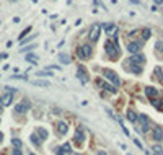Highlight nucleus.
<instances>
[{
    "label": "nucleus",
    "mask_w": 163,
    "mask_h": 155,
    "mask_svg": "<svg viewBox=\"0 0 163 155\" xmlns=\"http://www.w3.org/2000/svg\"><path fill=\"white\" fill-rule=\"evenodd\" d=\"M104 49H106V54H108V57H109L111 61L119 59L121 49H119L118 43H114V41H106V44H104Z\"/></svg>",
    "instance_id": "obj_1"
},
{
    "label": "nucleus",
    "mask_w": 163,
    "mask_h": 155,
    "mask_svg": "<svg viewBox=\"0 0 163 155\" xmlns=\"http://www.w3.org/2000/svg\"><path fill=\"white\" fill-rule=\"evenodd\" d=\"M30 110H31V101L28 100V98H23L20 103H16V105H15L13 113L18 114V116H21V114H26Z\"/></svg>",
    "instance_id": "obj_2"
},
{
    "label": "nucleus",
    "mask_w": 163,
    "mask_h": 155,
    "mask_svg": "<svg viewBox=\"0 0 163 155\" xmlns=\"http://www.w3.org/2000/svg\"><path fill=\"white\" fill-rule=\"evenodd\" d=\"M91 54H93V48L90 44H82L77 51V56H78L80 61H88L91 57Z\"/></svg>",
    "instance_id": "obj_3"
},
{
    "label": "nucleus",
    "mask_w": 163,
    "mask_h": 155,
    "mask_svg": "<svg viewBox=\"0 0 163 155\" xmlns=\"http://www.w3.org/2000/svg\"><path fill=\"white\" fill-rule=\"evenodd\" d=\"M103 73H104V78L109 80V82H113L114 87H119L121 85V78L118 77V73H116L114 70H111V69H104Z\"/></svg>",
    "instance_id": "obj_4"
},
{
    "label": "nucleus",
    "mask_w": 163,
    "mask_h": 155,
    "mask_svg": "<svg viewBox=\"0 0 163 155\" xmlns=\"http://www.w3.org/2000/svg\"><path fill=\"white\" fill-rule=\"evenodd\" d=\"M100 33H101V23H96L90 28V33H88V39L91 43H96L98 38H100Z\"/></svg>",
    "instance_id": "obj_5"
},
{
    "label": "nucleus",
    "mask_w": 163,
    "mask_h": 155,
    "mask_svg": "<svg viewBox=\"0 0 163 155\" xmlns=\"http://www.w3.org/2000/svg\"><path fill=\"white\" fill-rule=\"evenodd\" d=\"M73 142H75V145L77 147H82L83 145V142H85V131H83V128H80L75 131V136H73Z\"/></svg>",
    "instance_id": "obj_6"
},
{
    "label": "nucleus",
    "mask_w": 163,
    "mask_h": 155,
    "mask_svg": "<svg viewBox=\"0 0 163 155\" xmlns=\"http://www.w3.org/2000/svg\"><path fill=\"white\" fill-rule=\"evenodd\" d=\"M103 30L108 34V38H113L118 34V26H116L114 23H106V25H103Z\"/></svg>",
    "instance_id": "obj_7"
},
{
    "label": "nucleus",
    "mask_w": 163,
    "mask_h": 155,
    "mask_svg": "<svg viewBox=\"0 0 163 155\" xmlns=\"http://www.w3.org/2000/svg\"><path fill=\"white\" fill-rule=\"evenodd\" d=\"M142 49V43L140 41H131L127 43V51H129L131 54H139Z\"/></svg>",
    "instance_id": "obj_8"
},
{
    "label": "nucleus",
    "mask_w": 163,
    "mask_h": 155,
    "mask_svg": "<svg viewBox=\"0 0 163 155\" xmlns=\"http://www.w3.org/2000/svg\"><path fill=\"white\" fill-rule=\"evenodd\" d=\"M98 87H101L103 90L109 91V93H118V87H114V85H109L108 82H104V80H98Z\"/></svg>",
    "instance_id": "obj_9"
},
{
    "label": "nucleus",
    "mask_w": 163,
    "mask_h": 155,
    "mask_svg": "<svg viewBox=\"0 0 163 155\" xmlns=\"http://www.w3.org/2000/svg\"><path fill=\"white\" fill-rule=\"evenodd\" d=\"M145 95H147L150 98V101L153 103V101H157V96L160 95V91L157 90L155 87H147V88H145Z\"/></svg>",
    "instance_id": "obj_10"
},
{
    "label": "nucleus",
    "mask_w": 163,
    "mask_h": 155,
    "mask_svg": "<svg viewBox=\"0 0 163 155\" xmlns=\"http://www.w3.org/2000/svg\"><path fill=\"white\" fill-rule=\"evenodd\" d=\"M56 129H57V134L59 136H65L69 132V124L65 121H59L56 124Z\"/></svg>",
    "instance_id": "obj_11"
},
{
    "label": "nucleus",
    "mask_w": 163,
    "mask_h": 155,
    "mask_svg": "<svg viewBox=\"0 0 163 155\" xmlns=\"http://www.w3.org/2000/svg\"><path fill=\"white\" fill-rule=\"evenodd\" d=\"M77 78L80 80L82 83H86V82H88V73H86L85 67H78V70H77Z\"/></svg>",
    "instance_id": "obj_12"
},
{
    "label": "nucleus",
    "mask_w": 163,
    "mask_h": 155,
    "mask_svg": "<svg viewBox=\"0 0 163 155\" xmlns=\"http://www.w3.org/2000/svg\"><path fill=\"white\" fill-rule=\"evenodd\" d=\"M13 96H15V93H10V91H7V93L2 96V105H3V106H10L11 103H13Z\"/></svg>",
    "instance_id": "obj_13"
},
{
    "label": "nucleus",
    "mask_w": 163,
    "mask_h": 155,
    "mask_svg": "<svg viewBox=\"0 0 163 155\" xmlns=\"http://www.w3.org/2000/svg\"><path fill=\"white\" fill-rule=\"evenodd\" d=\"M131 62H134V64H139V65H142L144 62H145V56H144L142 52H139V54H132Z\"/></svg>",
    "instance_id": "obj_14"
},
{
    "label": "nucleus",
    "mask_w": 163,
    "mask_h": 155,
    "mask_svg": "<svg viewBox=\"0 0 163 155\" xmlns=\"http://www.w3.org/2000/svg\"><path fill=\"white\" fill-rule=\"evenodd\" d=\"M152 137L155 142H161L163 140V129L161 128H155L153 132H152Z\"/></svg>",
    "instance_id": "obj_15"
},
{
    "label": "nucleus",
    "mask_w": 163,
    "mask_h": 155,
    "mask_svg": "<svg viewBox=\"0 0 163 155\" xmlns=\"http://www.w3.org/2000/svg\"><path fill=\"white\" fill-rule=\"evenodd\" d=\"M36 134L39 136L41 140H46V139L49 137V132H48V131H46L44 128H38V129H36Z\"/></svg>",
    "instance_id": "obj_16"
},
{
    "label": "nucleus",
    "mask_w": 163,
    "mask_h": 155,
    "mask_svg": "<svg viewBox=\"0 0 163 155\" xmlns=\"http://www.w3.org/2000/svg\"><path fill=\"white\" fill-rule=\"evenodd\" d=\"M57 59H59L61 64H70V56L65 54V52H61L59 56H57Z\"/></svg>",
    "instance_id": "obj_17"
},
{
    "label": "nucleus",
    "mask_w": 163,
    "mask_h": 155,
    "mask_svg": "<svg viewBox=\"0 0 163 155\" xmlns=\"http://www.w3.org/2000/svg\"><path fill=\"white\" fill-rule=\"evenodd\" d=\"M26 61L30 62V64H34V65H36L38 62H39V57H38L36 54H31V52H28V54H26Z\"/></svg>",
    "instance_id": "obj_18"
},
{
    "label": "nucleus",
    "mask_w": 163,
    "mask_h": 155,
    "mask_svg": "<svg viewBox=\"0 0 163 155\" xmlns=\"http://www.w3.org/2000/svg\"><path fill=\"white\" fill-rule=\"evenodd\" d=\"M127 119H129L131 123H134V124H137V121H139V116L136 114V111H132V110H129L127 111Z\"/></svg>",
    "instance_id": "obj_19"
},
{
    "label": "nucleus",
    "mask_w": 163,
    "mask_h": 155,
    "mask_svg": "<svg viewBox=\"0 0 163 155\" xmlns=\"http://www.w3.org/2000/svg\"><path fill=\"white\" fill-rule=\"evenodd\" d=\"M33 85H36V87H44V88H49L51 87V83L46 82V80H34Z\"/></svg>",
    "instance_id": "obj_20"
},
{
    "label": "nucleus",
    "mask_w": 163,
    "mask_h": 155,
    "mask_svg": "<svg viewBox=\"0 0 163 155\" xmlns=\"http://www.w3.org/2000/svg\"><path fill=\"white\" fill-rule=\"evenodd\" d=\"M30 139H31V142H33V145H34V147H39V145H41V139H39V136H38L36 132L31 134Z\"/></svg>",
    "instance_id": "obj_21"
},
{
    "label": "nucleus",
    "mask_w": 163,
    "mask_h": 155,
    "mask_svg": "<svg viewBox=\"0 0 163 155\" xmlns=\"http://www.w3.org/2000/svg\"><path fill=\"white\" fill-rule=\"evenodd\" d=\"M155 75H157V80L163 85V72H161L160 67H155Z\"/></svg>",
    "instance_id": "obj_22"
},
{
    "label": "nucleus",
    "mask_w": 163,
    "mask_h": 155,
    "mask_svg": "<svg viewBox=\"0 0 163 155\" xmlns=\"http://www.w3.org/2000/svg\"><path fill=\"white\" fill-rule=\"evenodd\" d=\"M150 36H152V30H150V28H145V30H142V39H144V41H147Z\"/></svg>",
    "instance_id": "obj_23"
},
{
    "label": "nucleus",
    "mask_w": 163,
    "mask_h": 155,
    "mask_svg": "<svg viewBox=\"0 0 163 155\" xmlns=\"http://www.w3.org/2000/svg\"><path fill=\"white\" fill-rule=\"evenodd\" d=\"M30 31H31V26H28V28H26V30H23V31L20 33V38H18V39H20V41H23V39H25V36H26V34H28V33H30Z\"/></svg>",
    "instance_id": "obj_24"
},
{
    "label": "nucleus",
    "mask_w": 163,
    "mask_h": 155,
    "mask_svg": "<svg viewBox=\"0 0 163 155\" xmlns=\"http://www.w3.org/2000/svg\"><path fill=\"white\" fill-rule=\"evenodd\" d=\"M11 145H13V149H21V140L20 139H11Z\"/></svg>",
    "instance_id": "obj_25"
},
{
    "label": "nucleus",
    "mask_w": 163,
    "mask_h": 155,
    "mask_svg": "<svg viewBox=\"0 0 163 155\" xmlns=\"http://www.w3.org/2000/svg\"><path fill=\"white\" fill-rule=\"evenodd\" d=\"M62 150L65 152V155H69V153L72 152V147H70V144H69V142H67V144H64V145H62Z\"/></svg>",
    "instance_id": "obj_26"
},
{
    "label": "nucleus",
    "mask_w": 163,
    "mask_h": 155,
    "mask_svg": "<svg viewBox=\"0 0 163 155\" xmlns=\"http://www.w3.org/2000/svg\"><path fill=\"white\" fill-rule=\"evenodd\" d=\"M34 38H38V34H33V36H30V38H26V39H23V41H20L21 44H25V43H28V41H33Z\"/></svg>",
    "instance_id": "obj_27"
},
{
    "label": "nucleus",
    "mask_w": 163,
    "mask_h": 155,
    "mask_svg": "<svg viewBox=\"0 0 163 155\" xmlns=\"http://www.w3.org/2000/svg\"><path fill=\"white\" fill-rule=\"evenodd\" d=\"M51 72H38V77H51Z\"/></svg>",
    "instance_id": "obj_28"
},
{
    "label": "nucleus",
    "mask_w": 163,
    "mask_h": 155,
    "mask_svg": "<svg viewBox=\"0 0 163 155\" xmlns=\"http://www.w3.org/2000/svg\"><path fill=\"white\" fill-rule=\"evenodd\" d=\"M11 78H15V80H28V77H26V75H13Z\"/></svg>",
    "instance_id": "obj_29"
},
{
    "label": "nucleus",
    "mask_w": 163,
    "mask_h": 155,
    "mask_svg": "<svg viewBox=\"0 0 163 155\" xmlns=\"http://www.w3.org/2000/svg\"><path fill=\"white\" fill-rule=\"evenodd\" d=\"M11 155H23V153H21V149H13Z\"/></svg>",
    "instance_id": "obj_30"
},
{
    "label": "nucleus",
    "mask_w": 163,
    "mask_h": 155,
    "mask_svg": "<svg viewBox=\"0 0 163 155\" xmlns=\"http://www.w3.org/2000/svg\"><path fill=\"white\" fill-rule=\"evenodd\" d=\"M34 48H36L34 44H33V46H30V48H23V49H21V52H28V51H31V49H34Z\"/></svg>",
    "instance_id": "obj_31"
},
{
    "label": "nucleus",
    "mask_w": 163,
    "mask_h": 155,
    "mask_svg": "<svg viewBox=\"0 0 163 155\" xmlns=\"http://www.w3.org/2000/svg\"><path fill=\"white\" fill-rule=\"evenodd\" d=\"M57 155H65V152L62 150V147H59V149H57Z\"/></svg>",
    "instance_id": "obj_32"
},
{
    "label": "nucleus",
    "mask_w": 163,
    "mask_h": 155,
    "mask_svg": "<svg viewBox=\"0 0 163 155\" xmlns=\"http://www.w3.org/2000/svg\"><path fill=\"white\" fill-rule=\"evenodd\" d=\"M134 142H136V145H137L139 149H142V144H140V142H139L137 139H134Z\"/></svg>",
    "instance_id": "obj_33"
},
{
    "label": "nucleus",
    "mask_w": 163,
    "mask_h": 155,
    "mask_svg": "<svg viewBox=\"0 0 163 155\" xmlns=\"http://www.w3.org/2000/svg\"><path fill=\"white\" fill-rule=\"evenodd\" d=\"M157 49H163V43H157Z\"/></svg>",
    "instance_id": "obj_34"
},
{
    "label": "nucleus",
    "mask_w": 163,
    "mask_h": 155,
    "mask_svg": "<svg viewBox=\"0 0 163 155\" xmlns=\"http://www.w3.org/2000/svg\"><path fill=\"white\" fill-rule=\"evenodd\" d=\"M49 69H56V70H61V67H59V65H51Z\"/></svg>",
    "instance_id": "obj_35"
},
{
    "label": "nucleus",
    "mask_w": 163,
    "mask_h": 155,
    "mask_svg": "<svg viewBox=\"0 0 163 155\" xmlns=\"http://www.w3.org/2000/svg\"><path fill=\"white\" fill-rule=\"evenodd\" d=\"M96 155H108V153H106V152H103V150H100V152H98Z\"/></svg>",
    "instance_id": "obj_36"
},
{
    "label": "nucleus",
    "mask_w": 163,
    "mask_h": 155,
    "mask_svg": "<svg viewBox=\"0 0 163 155\" xmlns=\"http://www.w3.org/2000/svg\"><path fill=\"white\" fill-rule=\"evenodd\" d=\"M132 3H140V0H131Z\"/></svg>",
    "instance_id": "obj_37"
},
{
    "label": "nucleus",
    "mask_w": 163,
    "mask_h": 155,
    "mask_svg": "<svg viewBox=\"0 0 163 155\" xmlns=\"http://www.w3.org/2000/svg\"><path fill=\"white\" fill-rule=\"evenodd\" d=\"M0 113H2V96H0Z\"/></svg>",
    "instance_id": "obj_38"
},
{
    "label": "nucleus",
    "mask_w": 163,
    "mask_h": 155,
    "mask_svg": "<svg viewBox=\"0 0 163 155\" xmlns=\"http://www.w3.org/2000/svg\"><path fill=\"white\" fill-rule=\"evenodd\" d=\"M2 140H3V134H2V132H0V142H2Z\"/></svg>",
    "instance_id": "obj_39"
},
{
    "label": "nucleus",
    "mask_w": 163,
    "mask_h": 155,
    "mask_svg": "<svg viewBox=\"0 0 163 155\" xmlns=\"http://www.w3.org/2000/svg\"><path fill=\"white\" fill-rule=\"evenodd\" d=\"M155 3H163V0H155Z\"/></svg>",
    "instance_id": "obj_40"
},
{
    "label": "nucleus",
    "mask_w": 163,
    "mask_h": 155,
    "mask_svg": "<svg viewBox=\"0 0 163 155\" xmlns=\"http://www.w3.org/2000/svg\"><path fill=\"white\" fill-rule=\"evenodd\" d=\"M10 2H16V0H10Z\"/></svg>",
    "instance_id": "obj_41"
},
{
    "label": "nucleus",
    "mask_w": 163,
    "mask_h": 155,
    "mask_svg": "<svg viewBox=\"0 0 163 155\" xmlns=\"http://www.w3.org/2000/svg\"><path fill=\"white\" fill-rule=\"evenodd\" d=\"M0 25H2V23H0Z\"/></svg>",
    "instance_id": "obj_42"
}]
</instances>
